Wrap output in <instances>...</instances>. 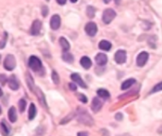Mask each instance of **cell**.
Listing matches in <instances>:
<instances>
[{
  "mask_svg": "<svg viewBox=\"0 0 162 136\" xmlns=\"http://www.w3.org/2000/svg\"><path fill=\"white\" fill-rule=\"evenodd\" d=\"M48 13V7H43V15L46 16Z\"/></svg>",
  "mask_w": 162,
  "mask_h": 136,
  "instance_id": "34",
  "label": "cell"
},
{
  "mask_svg": "<svg viewBox=\"0 0 162 136\" xmlns=\"http://www.w3.org/2000/svg\"><path fill=\"white\" fill-rule=\"evenodd\" d=\"M8 83H9V87L12 89V90H14V91L19 89V81H18L17 77H16L14 75L10 76V77H9Z\"/></svg>",
  "mask_w": 162,
  "mask_h": 136,
  "instance_id": "10",
  "label": "cell"
},
{
  "mask_svg": "<svg viewBox=\"0 0 162 136\" xmlns=\"http://www.w3.org/2000/svg\"><path fill=\"white\" fill-rule=\"evenodd\" d=\"M29 66L31 70L33 71H39L42 68V62L39 58L35 56H30L29 59Z\"/></svg>",
  "mask_w": 162,
  "mask_h": 136,
  "instance_id": "4",
  "label": "cell"
},
{
  "mask_svg": "<svg viewBox=\"0 0 162 136\" xmlns=\"http://www.w3.org/2000/svg\"><path fill=\"white\" fill-rule=\"evenodd\" d=\"M16 65V61L15 58L12 55V54H9L6 56V58L4 60V67L5 69L8 71H12L14 69V67Z\"/></svg>",
  "mask_w": 162,
  "mask_h": 136,
  "instance_id": "3",
  "label": "cell"
},
{
  "mask_svg": "<svg viewBox=\"0 0 162 136\" xmlns=\"http://www.w3.org/2000/svg\"><path fill=\"white\" fill-rule=\"evenodd\" d=\"M63 60L66 62H68V63H72L73 61H74V57L72 54L68 53V52H64L63 54Z\"/></svg>",
  "mask_w": 162,
  "mask_h": 136,
  "instance_id": "22",
  "label": "cell"
},
{
  "mask_svg": "<svg viewBox=\"0 0 162 136\" xmlns=\"http://www.w3.org/2000/svg\"><path fill=\"white\" fill-rule=\"evenodd\" d=\"M59 5H64L67 3V0H56Z\"/></svg>",
  "mask_w": 162,
  "mask_h": 136,
  "instance_id": "35",
  "label": "cell"
},
{
  "mask_svg": "<svg viewBox=\"0 0 162 136\" xmlns=\"http://www.w3.org/2000/svg\"><path fill=\"white\" fill-rule=\"evenodd\" d=\"M7 39H8V33L7 32H4L3 33V37H2V42H1V49H3L5 47V44H6V42H7Z\"/></svg>",
  "mask_w": 162,
  "mask_h": 136,
  "instance_id": "29",
  "label": "cell"
},
{
  "mask_svg": "<svg viewBox=\"0 0 162 136\" xmlns=\"http://www.w3.org/2000/svg\"><path fill=\"white\" fill-rule=\"evenodd\" d=\"M0 78H1V83H2V86L5 85V81H8V78L6 77L5 75H1V77H0Z\"/></svg>",
  "mask_w": 162,
  "mask_h": 136,
  "instance_id": "31",
  "label": "cell"
},
{
  "mask_svg": "<svg viewBox=\"0 0 162 136\" xmlns=\"http://www.w3.org/2000/svg\"><path fill=\"white\" fill-rule=\"evenodd\" d=\"M59 42H60V45H61V47L64 52H68L70 49V44H69L68 41L64 37H61Z\"/></svg>",
  "mask_w": 162,
  "mask_h": 136,
  "instance_id": "15",
  "label": "cell"
},
{
  "mask_svg": "<svg viewBox=\"0 0 162 136\" xmlns=\"http://www.w3.org/2000/svg\"><path fill=\"white\" fill-rule=\"evenodd\" d=\"M117 13L116 11L112 9H106L103 13H102V21L104 24H110V23L114 20V18L116 17Z\"/></svg>",
  "mask_w": 162,
  "mask_h": 136,
  "instance_id": "2",
  "label": "cell"
},
{
  "mask_svg": "<svg viewBox=\"0 0 162 136\" xmlns=\"http://www.w3.org/2000/svg\"><path fill=\"white\" fill-rule=\"evenodd\" d=\"M160 91H162V81L157 83L153 89L152 91H151V94H154V93H157V92H160Z\"/></svg>",
  "mask_w": 162,
  "mask_h": 136,
  "instance_id": "26",
  "label": "cell"
},
{
  "mask_svg": "<svg viewBox=\"0 0 162 136\" xmlns=\"http://www.w3.org/2000/svg\"><path fill=\"white\" fill-rule=\"evenodd\" d=\"M8 116H9V119L12 123H14L16 122L17 120V115H16V110L14 107H10L9 111H8Z\"/></svg>",
  "mask_w": 162,
  "mask_h": 136,
  "instance_id": "16",
  "label": "cell"
},
{
  "mask_svg": "<svg viewBox=\"0 0 162 136\" xmlns=\"http://www.w3.org/2000/svg\"><path fill=\"white\" fill-rule=\"evenodd\" d=\"M68 86H69L70 90H72V91H76L77 90V86H76V84H75V83H69Z\"/></svg>",
  "mask_w": 162,
  "mask_h": 136,
  "instance_id": "32",
  "label": "cell"
},
{
  "mask_svg": "<svg viewBox=\"0 0 162 136\" xmlns=\"http://www.w3.org/2000/svg\"><path fill=\"white\" fill-rule=\"evenodd\" d=\"M115 118L117 119V120H122V118H123V116H122V113H117V115H115Z\"/></svg>",
  "mask_w": 162,
  "mask_h": 136,
  "instance_id": "33",
  "label": "cell"
},
{
  "mask_svg": "<svg viewBox=\"0 0 162 136\" xmlns=\"http://www.w3.org/2000/svg\"><path fill=\"white\" fill-rule=\"evenodd\" d=\"M1 131H2V134L4 136L9 135V133L10 131V128L9 125L6 123L5 120H2V122H1Z\"/></svg>",
  "mask_w": 162,
  "mask_h": 136,
  "instance_id": "20",
  "label": "cell"
},
{
  "mask_svg": "<svg viewBox=\"0 0 162 136\" xmlns=\"http://www.w3.org/2000/svg\"><path fill=\"white\" fill-rule=\"evenodd\" d=\"M97 94H98V96L102 98H108L110 96L109 92L105 89H99L98 91H97Z\"/></svg>",
  "mask_w": 162,
  "mask_h": 136,
  "instance_id": "23",
  "label": "cell"
},
{
  "mask_svg": "<svg viewBox=\"0 0 162 136\" xmlns=\"http://www.w3.org/2000/svg\"><path fill=\"white\" fill-rule=\"evenodd\" d=\"M71 79L72 81L76 83V84H78L79 86H81L82 88H86L87 86H86V84L84 83V81L82 79V77H81V76L79 75V74H77V73H73V74H71Z\"/></svg>",
  "mask_w": 162,
  "mask_h": 136,
  "instance_id": "12",
  "label": "cell"
},
{
  "mask_svg": "<svg viewBox=\"0 0 162 136\" xmlns=\"http://www.w3.org/2000/svg\"><path fill=\"white\" fill-rule=\"evenodd\" d=\"M117 136H131V135L128 134V133H123V134H120V135H117Z\"/></svg>",
  "mask_w": 162,
  "mask_h": 136,
  "instance_id": "37",
  "label": "cell"
},
{
  "mask_svg": "<svg viewBox=\"0 0 162 136\" xmlns=\"http://www.w3.org/2000/svg\"><path fill=\"white\" fill-rule=\"evenodd\" d=\"M78 99L82 102V103H84V104L87 103V101H88V100H87V97H86V96H85L84 95H83V94H79V95H78Z\"/></svg>",
  "mask_w": 162,
  "mask_h": 136,
  "instance_id": "30",
  "label": "cell"
},
{
  "mask_svg": "<svg viewBox=\"0 0 162 136\" xmlns=\"http://www.w3.org/2000/svg\"><path fill=\"white\" fill-rule=\"evenodd\" d=\"M26 106H27V102L24 98H21L19 100V103H18V107H19V111L20 112H24L26 110Z\"/></svg>",
  "mask_w": 162,
  "mask_h": 136,
  "instance_id": "24",
  "label": "cell"
},
{
  "mask_svg": "<svg viewBox=\"0 0 162 136\" xmlns=\"http://www.w3.org/2000/svg\"><path fill=\"white\" fill-rule=\"evenodd\" d=\"M76 115H77L78 121L81 122L82 124H84V125H86V126H89V127L94 125L93 118L91 117V115L85 110L79 109L77 113H76Z\"/></svg>",
  "mask_w": 162,
  "mask_h": 136,
  "instance_id": "1",
  "label": "cell"
},
{
  "mask_svg": "<svg viewBox=\"0 0 162 136\" xmlns=\"http://www.w3.org/2000/svg\"><path fill=\"white\" fill-rule=\"evenodd\" d=\"M157 131H158V133H162V126L158 129V130H157Z\"/></svg>",
  "mask_w": 162,
  "mask_h": 136,
  "instance_id": "38",
  "label": "cell"
},
{
  "mask_svg": "<svg viewBox=\"0 0 162 136\" xmlns=\"http://www.w3.org/2000/svg\"><path fill=\"white\" fill-rule=\"evenodd\" d=\"M51 76H52V81H53V82L55 83L56 85H57V84H59L60 78H59V76H58L57 72H56V71H52Z\"/></svg>",
  "mask_w": 162,
  "mask_h": 136,
  "instance_id": "27",
  "label": "cell"
},
{
  "mask_svg": "<svg viewBox=\"0 0 162 136\" xmlns=\"http://www.w3.org/2000/svg\"><path fill=\"white\" fill-rule=\"evenodd\" d=\"M95 60H96V62L98 63L99 65H105L107 63L108 58H107V56L105 54L99 53V54H97V56L95 57Z\"/></svg>",
  "mask_w": 162,
  "mask_h": 136,
  "instance_id": "14",
  "label": "cell"
},
{
  "mask_svg": "<svg viewBox=\"0 0 162 136\" xmlns=\"http://www.w3.org/2000/svg\"><path fill=\"white\" fill-rule=\"evenodd\" d=\"M85 32L88 34L89 36H95L97 31H98V28H97V25L95 24L94 22H89L86 24L85 28Z\"/></svg>",
  "mask_w": 162,
  "mask_h": 136,
  "instance_id": "7",
  "label": "cell"
},
{
  "mask_svg": "<svg viewBox=\"0 0 162 136\" xmlns=\"http://www.w3.org/2000/svg\"><path fill=\"white\" fill-rule=\"evenodd\" d=\"M77 136H88V133L87 132H84V131H81L78 133Z\"/></svg>",
  "mask_w": 162,
  "mask_h": 136,
  "instance_id": "36",
  "label": "cell"
},
{
  "mask_svg": "<svg viewBox=\"0 0 162 136\" xmlns=\"http://www.w3.org/2000/svg\"><path fill=\"white\" fill-rule=\"evenodd\" d=\"M61 26V18L58 14H54L50 19V28L53 30H56Z\"/></svg>",
  "mask_w": 162,
  "mask_h": 136,
  "instance_id": "9",
  "label": "cell"
},
{
  "mask_svg": "<svg viewBox=\"0 0 162 136\" xmlns=\"http://www.w3.org/2000/svg\"><path fill=\"white\" fill-rule=\"evenodd\" d=\"M35 116H36V107L33 103H31L29 109V119L32 120L34 119Z\"/></svg>",
  "mask_w": 162,
  "mask_h": 136,
  "instance_id": "21",
  "label": "cell"
},
{
  "mask_svg": "<svg viewBox=\"0 0 162 136\" xmlns=\"http://www.w3.org/2000/svg\"><path fill=\"white\" fill-rule=\"evenodd\" d=\"M74 117V113H70V115H68V116H66L64 117L61 122H60V124H62V125H64V124H66V123H68V122H69L72 118Z\"/></svg>",
  "mask_w": 162,
  "mask_h": 136,
  "instance_id": "28",
  "label": "cell"
},
{
  "mask_svg": "<svg viewBox=\"0 0 162 136\" xmlns=\"http://www.w3.org/2000/svg\"><path fill=\"white\" fill-rule=\"evenodd\" d=\"M110 1H111V0H103V2H104L105 4H108Z\"/></svg>",
  "mask_w": 162,
  "mask_h": 136,
  "instance_id": "39",
  "label": "cell"
},
{
  "mask_svg": "<svg viewBox=\"0 0 162 136\" xmlns=\"http://www.w3.org/2000/svg\"><path fill=\"white\" fill-rule=\"evenodd\" d=\"M148 59H149V54L145 51L139 53L137 58V66L139 67H142L146 64V62H148Z\"/></svg>",
  "mask_w": 162,
  "mask_h": 136,
  "instance_id": "6",
  "label": "cell"
},
{
  "mask_svg": "<svg viewBox=\"0 0 162 136\" xmlns=\"http://www.w3.org/2000/svg\"><path fill=\"white\" fill-rule=\"evenodd\" d=\"M41 28H42V23H41V21L35 20V21H33V23H32L29 32H30L31 35H34L35 36V35H38V34L40 33Z\"/></svg>",
  "mask_w": 162,
  "mask_h": 136,
  "instance_id": "8",
  "label": "cell"
},
{
  "mask_svg": "<svg viewBox=\"0 0 162 136\" xmlns=\"http://www.w3.org/2000/svg\"><path fill=\"white\" fill-rule=\"evenodd\" d=\"M70 1H71L72 3H76V2L78 1V0H70Z\"/></svg>",
  "mask_w": 162,
  "mask_h": 136,
  "instance_id": "40",
  "label": "cell"
},
{
  "mask_svg": "<svg viewBox=\"0 0 162 136\" xmlns=\"http://www.w3.org/2000/svg\"><path fill=\"white\" fill-rule=\"evenodd\" d=\"M99 47L102 49V50H104V51H108V50H110L111 47H112V44L110 42H108V41H105V40H102L99 43Z\"/></svg>",
  "mask_w": 162,
  "mask_h": 136,
  "instance_id": "19",
  "label": "cell"
},
{
  "mask_svg": "<svg viewBox=\"0 0 162 136\" xmlns=\"http://www.w3.org/2000/svg\"><path fill=\"white\" fill-rule=\"evenodd\" d=\"M102 107V101L99 97H94L92 100V104H91V109L94 112H98L101 111Z\"/></svg>",
  "mask_w": 162,
  "mask_h": 136,
  "instance_id": "11",
  "label": "cell"
},
{
  "mask_svg": "<svg viewBox=\"0 0 162 136\" xmlns=\"http://www.w3.org/2000/svg\"><path fill=\"white\" fill-rule=\"evenodd\" d=\"M136 82H137V81L135 78H129V79H126L125 81H123L122 82V86H121V89L122 90H127V89H129L130 88L132 85H134V84H136Z\"/></svg>",
  "mask_w": 162,
  "mask_h": 136,
  "instance_id": "17",
  "label": "cell"
},
{
  "mask_svg": "<svg viewBox=\"0 0 162 136\" xmlns=\"http://www.w3.org/2000/svg\"><path fill=\"white\" fill-rule=\"evenodd\" d=\"M95 8L94 7H91V6H88L87 9H86V15H87L89 18H93L95 16Z\"/></svg>",
  "mask_w": 162,
  "mask_h": 136,
  "instance_id": "25",
  "label": "cell"
},
{
  "mask_svg": "<svg viewBox=\"0 0 162 136\" xmlns=\"http://www.w3.org/2000/svg\"><path fill=\"white\" fill-rule=\"evenodd\" d=\"M81 65L84 68V69H89V68L91 67V65H92V62H91V60L88 58V57H86V56H84V57H83V58L81 59Z\"/></svg>",
  "mask_w": 162,
  "mask_h": 136,
  "instance_id": "18",
  "label": "cell"
},
{
  "mask_svg": "<svg viewBox=\"0 0 162 136\" xmlns=\"http://www.w3.org/2000/svg\"><path fill=\"white\" fill-rule=\"evenodd\" d=\"M32 92H33V93L37 96L38 99H39V100H40V102H41V104H42L43 106H45L46 108H48V107H47V102H46L45 96H44V95H43L42 91H41L39 88H37V87L35 86V87H34V89L32 90Z\"/></svg>",
  "mask_w": 162,
  "mask_h": 136,
  "instance_id": "13",
  "label": "cell"
},
{
  "mask_svg": "<svg viewBox=\"0 0 162 136\" xmlns=\"http://www.w3.org/2000/svg\"><path fill=\"white\" fill-rule=\"evenodd\" d=\"M115 61L118 64H122L126 62V51L120 49L115 54Z\"/></svg>",
  "mask_w": 162,
  "mask_h": 136,
  "instance_id": "5",
  "label": "cell"
}]
</instances>
